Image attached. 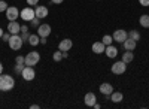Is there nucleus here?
Masks as SVG:
<instances>
[{"label":"nucleus","mask_w":149,"mask_h":109,"mask_svg":"<svg viewBox=\"0 0 149 109\" xmlns=\"http://www.w3.org/2000/svg\"><path fill=\"white\" fill-rule=\"evenodd\" d=\"M8 31L10 34H18L21 31V26H19V22L18 21H9L8 24Z\"/></svg>","instance_id":"9d476101"},{"label":"nucleus","mask_w":149,"mask_h":109,"mask_svg":"<svg viewBox=\"0 0 149 109\" xmlns=\"http://www.w3.org/2000/svg\"><path fill=\"white\" fill-rule=\"evenodd\" d=\"M139 22H140L142 27L149 29V15H142V17L139 18Z\"/></svg>","instance_id":"412c9836"},{"label":"nucleus","mask_w":149,"mask_h":109,"mask_svg":"<svg viewBox=\"0 0 149 109\" xmlns=\"http://www.w3.org/2000/svg\"><path fill=\"white\" fill-rule=\"evenodd\" d=\"M2 38H3V41L9 42V39H10V33H9V31H8V33H3V36H2Z\"/></svg>","instance_id":"7c9ffc66"},{"label":"nucleus","mask_w":149,"mask_h":109,"mask_svg":"<svg viewBox=\"0 0 149 109\" xmlns=\"http://www.w3.org/2000/svg\"><path fill=\"white\" fill-rule=\"evenodd\" d=\"M3 36V29H0V38Z\"/></svg>","instance_id":"e433bc0d"},{"label":"nucleus","mask_w":149,"mask_h":109,"mask_svg":"<svg viewBox=\"0 0 149 109\" xmlns=\"http://www.w3.org/2000/svg\"><path fill=\"white\" fill-rule=\"evenodd\" d=\"M29 43H30L31 46H36V45H39V43H40L39 34H30V38H29Z\"/></svg>","instance_id":"aec40b11"},{"label":"nucleus","mask_w":149,"mask_h":109,"mask_svg":"<svg viewBox=\"0 0 149 109\" xmlns=\"http://www.w3.org/2000/svg\"><path fill=\"white\" fill-rule=\"evenodd\" d=\"M64 0H51V3H54V5H61Z\"/></svg>","instance_id":"473e14b6"},{"label":"nucleus","mask_w":149,"mask_h":109,"mask_svg":"<svg viewBox=\"0 0 149 109\" xmlns=\"http://www.w3.org/2000/svg\"><path fill=\"white\" fill-rule=\"evenodd\" d=\"M37 34H39V38H48L51 34V26L49 24H40L37 27Z\"/></svg>","instance_id":"6e6552de"},{"label":"nucleus","mask_w":149,"mask_h":109,"mask_svg":"<svg viewBox=\"0 0 149 109\" xmlns=\"http://www.w3.org/2000/svg\"><path fill=\"white\" fill-rule=\"evenodd\" d=\"M104 54H106L109 58H115V57L118 55V50H116L113 45H107L106 50H104Z\"/></svg>","instance_id":"f3484780"},{"label":"nucleus","mask_w":149,"mask_h":109,"mask_svg":"<svg viewBox=\"0 0 149 109\" xmlns=\"http://www.w3.org/2000/svg\"><path fill=\"white\" fill-rule=\"evenodd\" d=\"M27 5H30V6H36V5H39V0H27Z\"/></svg>","instance_id":"c756f323"},{"label":"nucleus","mask_w":149,"mask_h":109,"mask_svg":"<svg viewBox=\"0 0 149 109\" xmlns=\"http://www.w3.org/2000/svg\"><path fill=\"white\" fill-rule=\"evenodd\" d=\"M52 58H54V61H61V60H63V51L58 50L57 52H54Z\"/></svg>","instance_id":"b1692460"},{"label":"nucleus","mask_w":149,"mask_h":109,"mask_svg":"<svg viewBox=\"0 0 149 109\" xmlns=\"http://www.w3.org/2000/svg\"><path fill=\"white\" fill-rule=\"evenodd\" d=\"M21 31H29L27 26H21Z\"/></svg>","instance_id":"72a5a7b5"},{"label":"nucleus","mask_w":149,"mask_h":109,"mask_svg":"<svg viewBox=\"0 0 149 109\" xmlns=\"http://www.w3.org/2000/svg\"><path fill=\"white\" fill-rule=\"evenodd\" d=\"M128 38H131V39H134L136 42H137V41L140 39V33H139L137 30H131V31L128 33Z\"/></svg>","instance_id":"4be33fe9"},{"label":"nucleus","mask_w":149,"mask_h":109,"mask_svg":"<svg viewBox=\"0 0 149 109\" xmlns=\"http://www.w3.org/2000/svg\"><path fill=\"white\" fill-rule=\"evenodd\" d=\"M133 60H134V54H133V51H125V52H124L122 54V61L124 63H131L133 61Z\"/></svg>","instance_id":"6ab92c4d"},{"label":"nucleus","mask_w":149,"mask_h":109,"mask_svg":"<svg viewBox=\"0 0 149 109\" xmlns=\"http://www.w3.org/2000/svg\"><path fill=\"white\" fill-rule=\"evenodd\" d=\"M9 6H8V3L5 2V0H0V12H6Z\"/></svg>","instance_id":"bb28decb"},{"label":"nucleus","mask_w":149,"mask_h":109,"mask_svg":"<svg viewBox=\"0 0 149 109\" xmlns=\"http://www.w3.org/2000/svg\"><path fill=\"white\" fill-rule=\"evenodd\" d=\"M9 48L10 50H14V51H18L21 50V46H22V39H21V36L19 34H10V39H9Z\"/></svg>","instance_id":"f03ea898"},{"label":"nucleus","mask_w":149,"mask_h":109,"mask_svg":"<svg viewBox=\"0 0 149 109\" xmlns=\"http://www.w3.org/2000/svg\"><path fill=\"white\" fill-rule=\"evenodd\" d=\"M19 17H21L24 21H31V20L36 17L34 9H31V8H24V9L19 12Z\"/></svg>","instance_id":"39448f33"},{"label":"nucleus","mask_w":149,"mask_h":109,"mask_svg":"<svg viewBox=\"0 0 149 109\" xmlns=\"http://www.w3.org/2000/svg\"><path fill=\"white\" fill-rule=\"evenodd\" d=\"M122 45H124V48H125V51H134V48H136V45H137V42H136L134 39H131V38H127L125 41L122 42Z\"/></svg>","instance_id":"ddd939ff"},{"label":"nucleus","mask_w":149,"mask_h":109,"mask_svg":"<svg viewBox=\"0 0 149 109\" xmlns=\"http://www.w3.org/2000/svg\"><path fill=\"white\" fill-rule=\"evenodd\" d=\"M122 99H124V94H122L121 91H112V94H110V100L113 102V103H121Z\"/></svg>","instance_id":"a211bd4d"},{"label":"nucleus","mask_w":149,"mask_h":109,"mask_svg":"<svg viewBox=\"0 0 149 109\" xmlns=\"http://www.w3.org/2000/svg\"><path fill=\"white\" fill-rule=\"evenodd\" d=\"M39 21H40V18H37V17H34L31 21H30V24H31V27H39L40 24H39Z\"/></svg>","instance_id":"a878e982"},{"label":"nucleus","mask_w":149,"mask_h":109,"mask_svg":"<svg viewBox=\"0 0 149 109\" xmlns=\"http://www.w3.org/2000/svg\"><path fill=\"white\" fill-rule=\"evenodd\" d=\"M40 43L45 45V43H46V38H40Z\"/></svg>","instance_id":"f704fd0d"},{"label":"nucleus","mask_w":149,"mask_h":109,"mask_svg":"<svg viewBox=\"0 0 149 109\" xmlns=\"http://www.w3.org/2000/svg\"><path fill=\"white\" fill-rule=\"evenodd\" d=\"M91 48H93V52H94V54H102V52H104V50H106V45H104L103 42H94Z\"/></svg>","instance_id":"2eb2a0df"},{"label":"nucleus","mask_w":149,"mask_h":109,"mask_svg":"<svg viewBox=\"0 0 149 109\" xmlns=\"http://www.w3.org/2000/svg\"><path fill=\"white\" fill-rule=\"evenodd\" d=\"M110 70H112V73H113V75H122L124 72L127 70V63H124L122 60H121V61H116V63L112 64Z\"/></svg>","instance_id":"20e7f679"},{"label":"nucleus","mask_w":149,"mask_h":109,"mask_svg":"<svg viewBox=\"0 0 149 109\" xmlns=\"http://www.w3.org/2000/svg\"><path fill=\"white\" fill-rule=\"evenodd\" d=\"M84 102H85L86 106H91V108H93V105L97 102L95 94H94V93H86V94H85V97H84Z\"/></svg>","instance_id":"dca6fc26"},{"label":"nucleus","mask_w":149,"mask_h":109,"mask_svg":"<svg viewBox=\"0 0 149 109\" xmlns=\"http://www.w3.org/2000/svg\"><path fill=\"white\" fill-rule=\"evenodd\" d=\"M139 3L142 6H149V0H139Z\"/></svg>","instance_id":"2f4dec72"},{"label":"nucleus","mask_w":149,"mask_h":109,"mask_svg":"<svg viewBox=\"0 0 149 109\" xmlns=\"http://www.w3.org/2000/svg\"><path fill=\"white\" fill-rule=\"evenodd\" d=\"M21 76L26 79V81H33L34 76H36V72H34V69L31 66H26V67H24V70H22V73H21Z\"/></svg>","instance_id":"423d86ee"},{"label":"nucleus","mask_w":149,"mask_h":109,"mask_svg":"<svg viewBox=\"0 0 149 109\" xmlns=\"http://www.w3.org/2000/svg\"><path fill=\"white\" fill-rule=\"evenodd\" d=\"M15 87V79L10 75H0V91H10Z\"/></svg>","instance_id":"f257e3e1"},{"label":"nucleus","mask_w":149,"mask_h":109,"mask_svg":"<svg viewBox=\"0 0 149 109\" xmlns=\"http://www.w3.org/2000/svg\"><path fill=\"white\" fill-rule=\"evenodd\" d=\"M112 38H113V41H116V42L122 43L124 41H125V39L128 38V33H127L125 30H115V33L112 34Z\"/></svg>","instance_id":"1a4fd4ad"},{"label":"nucleus","mask_w":149,"mask_h":109,"mask_svg":"<svg viewBox=\"0 0 149 109\" xmlns=\"http://www.w3.org/2000/svg\"><path fill=\"white\" fill-rule=\"evenodd\" d=\"M24 67H26V64H15V73H18V75H21L22 73V70H24Z\"/></svg>","instance_id":"393cba45"},{"label":"nucleus","mask_w":149,"mask_h":109,"mask_svg":"<svg viewBox=\"0 0 149 109\" xmlns=\"http://www.w3.org/2000/svg\"><path fill=\"white\" fill-rule=\"evenodd\" d=\"M19 17V10L15 8V6H9L6 9V18L9 21H17V18Z\"/></svg>","instance_id":"0eeeda50"},{"label":"nucleus","mask_w":149,"mask_h":109,"mask_svg":"<svg viewBox=\"0 0 149 109\" xmlns=\"http://www.w3.org/2000/svg\"><path fill=\"white\" fill-rule=\"evenodd\" d=\"M72 46H73V42H72L70 39H63V41L58 43V50L63 51V52H67Z\"/></svg>","instance_id":"f8f14e48"},{"label":"nucleus","mask_w":149,"mask_h":109,"mask_svg":"<svg viewBox=\"0 0 149 109\" xmlns=\"http://www.w3.org/2000/svg\"><path fill=\"white\" fill-rule=\"evenodd\" d=\"M102 42L107 46V45H112V42H113V38H112L110 34H104L103 36V39H102Z\"/></svg>","instance_id":"5701e85b"},{"label":"nucleus","mask_w":149,"mask_h":109,"mask_svg":"<svg viewBox=\"0 0 149 109\" xmlns=\"http://www.w3.org/2000/svg\"><path fill=\"white\" fill-rule=\"evenodd\" d=\"M29 38H30V33H29V31H21V39H22V42H27Z\"/></svg>","instance_id":"cd10ccee"},{"label":"nucleus","mask_w":149,"mask_h":109,"mask_svg":"<svg viewBox=\"0 0 149 109\" xmlns=\"http://www.w3.org/2000/svg\"><path fill=\"white\" fill-rule=\"evenodd\" d=\"M3 73V66H2V63H0V75Z\"/></svg>","instance_id":"c9c22d12"},{"label":"nucleus","mask_w":149,"mask_h":109,"mask_svg":"<svg viewBox=\"0 0 149 109\" xmlns=\"http://www.w3.org/2000/svg\"><path fill=\"white\" fill-rule=\"evenodd\" d=\"M26 66H36L37 63H39V60H40V54L39 52H36V51H31V52H29L26 57Z\"/></svg>","instance_id":"7ed1b4c3"},{"label":"nucleus","mask_w":149,"mask_h":109,"mask_svg":"<svg viewBox=\"0 0 149 109\" xmlns=\"http://www.w3.org/2000/svg\"><path fill=\"white\" fill-rule=\"evenodd\" d=\"M17 63H18V64H26V58L21 57V55H18V57H17Z\"/></svg>","instance_id":"c85d7f7f"},{"label":"nucleus","mask_w":149,"mask_h":109,"mask_svg":"<svg viewBox=\"0 0 149 109\" xmlns=\"http://www.w3.org/2000/svg\"><path fill=\"white\" fill-rule=\"evenodd\" d=\"M34 14H36V17H37V18L43 20V18H46V17H48L49 10H48V8H46V6H37V8L34 9Z\"/></svg>","instance_id":"9b49d317"},{"label":"nucleus","mask_w":149,"mask_h":109,"mask_svg":"<svg viewBox=\"0 0 149 109\" xmlns=\"http://www.w3.org/2000/svg\"><path fill=\"white\" fill-rule=\"evenodd\" d=\"M112 91H113V87H112V84L109 82H103L102 85H100V93L104 94V96H110Z\"/></svg>","instance_id":"4468645a"}]
</instances>
